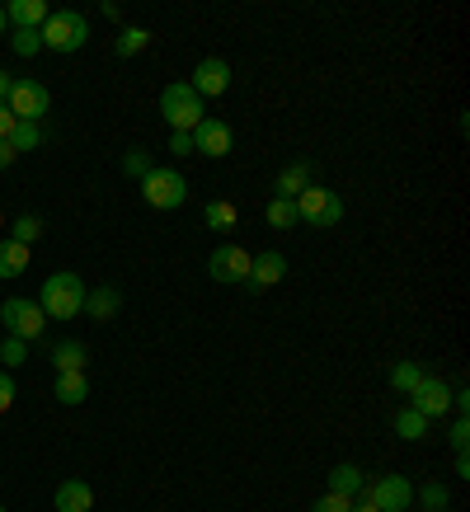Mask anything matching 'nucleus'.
Segmentation results:
<instances>
[{"mask_svg":"<svg viewBox=\"0 0 470 512\" xmlns=\"http://www.w3.org/2000/svg\"><path fill=\"white\" fill-rule=\"evenodd\" d=\"M24 357H29V343L24 339H0V362H5V367H19Z\"/></svg>","mask_w":470,"mask_h":512,"instance_id":"nucleus-31","label":"nucleus"},{"mask_svg":"<svg viewBox=\"0 0 470 512\" xmlns=\"http://www.w3.org/2000/svg\"><path fill=\"white\" fill-rule=\"evenodd\" d=\"M362 498L376 503L381 512H409V503H414V484H409L405 475H376V480H367Z\"/></svg>","mask_w":470,"mask_h":512,"instance_id":"nucleus-8","label":"nucleus"},{"mask_svg":"<svg viewBox=\"0 0 470 512\" xmlns=\"http://www.w3.org/2000/svg\"><path fill=\"white\" fill-rule=\"evenodd\" d=\"M10 404H15V376H10V372H0V414H5Z\"/></svg>","mask_w":470,"mask_h":512,"instance_id":"nucleus-35","label":"nucleus"},{"mask_svg":"<svg viewBox=\"0 0 470 512\" xmlns=\"http://www.w3.org/2000/svg\"><path fill=\"white\" fill-rule=\"evenodd\" d=\"M362 489H367V475H362L353 461H344V466L329 470V494H344V498H358Z\"/></svg>","mask_w":470,"mask_h":512,"instance_id":"nucleus-18","label":"nucleus"},{"mask_svg":"<svg viewBox=\"0 0 470 512\" xmlns=\"http://www.w3.org/2000/svg\"><path fill=\"white\" fill-rule=\"evenodd\" d=\"M395 433L405 437V442H423V437H428V419H423L419 409H400V414H395Z\"/></svg>","mask_w":470,"mask_h":512,"instance_id":"nucleus-22","label":"nucleus"},{"mask_svg":"<svg viewBox=\"0 0 470 512\" xmlns=\"http://www.w3.org/2000/svg\"><path fill=\"white\" fill-rule=\"evenodd\" d=\"M306 188H311V165H287V170L278 174V198L297 202Z\"/></svg>","mask_w":470,"mask_h":512,"instance_id":"nucleus-20","label":"nucleus"},{"mask_svg":"<svg viewBox=\"0 0 470 512\" xmlns=\"http://www.w3.org/2000/svg\"><path fill=\"white\" fill-rule=\"evenodd\" d=\"M15 123H19V118H15V113H10V109H5V104H0V141H10V132H15Z\"/></svg>","mask_w":470,"mask_h":512,"instance_id":"nucleus-37","label":"nucleus"},{"mask_svg":"<svg viewBox=\"0 0 470 512\" xmlns=\"http://www.w3.org/2000/svg\"><path fill=\"white\" fill-rule=\"evenodd\" d=\"M193 90H198V99H221V94L231 90V62H221V57H207V62H198V71H193V80H188Z\"/></svg>","mask_w":470,"mask_h":512,"instance_id":"nucleus-11","label":"nucleus"},{"mask_svg":"<svg viewBox=\"0 0 470 512\" xmlns=\"http://www.w3.org/2000/svg\"><path fill=\"white\" fill-rule=\"evenodd\" d=\"M15 165V146L10 141H0V170H10Z\"/></svg>","mask_w":470,"mask_h":512,"instance_id":"nucleus-38","label":"nucleus"},{"mask_svg":"<svg viewBox=\"0 0 470 512\" xmlns=\"http://www.w3.org/2000/svg\"><path fill=\"white\" fill-rule=\"evenodd\" d=\"M29 259H33L29 245H19V240H0V282L24 278V273H29Z\"/></svg>","mask_w":470,"mask_h":512,"instance_id":"nucleus-14","label":"nucleus"},{"mask_svg":"<svg viewBox=\"0 0 470 512\" xmlns=\"http://www.w3.org/2000/svg\"><path fill=\"white\" fill-rule=\"evenodd\" d=\"M160 118L170 123V132H193V127L207 118V104L198 99V90L193 85H165L160 90Z\"/></svg>","mask_w":470,"mask_h":512,"instance_id":"nucleus-2","label":"nucleus"},{"mask_svg":"<svg viewBox=\"0 0 470 512\" xmlns=\"http://www.w3.org/2000/svg\"><path fill=\"white\" fill-rule=\"evenodd\" d=\"M348 508H353V498H344V494H325L315 503V512H348Z\"/></svg>","mask_w":470,"mask_h":512,"instance_id":"nucleus-34","label":"nucleus"},{"mask_svg":"<svg viewBox=\"0 0 470 512\" xmlns=\"http://www.w3.org/2000/svg\"><path fill=\"white\" fill-rule=\"evenodd\" d=\"M5 109L15 113L19 123H43V113L52 109V94H47V85H38V80H15Z\"/></svg>","mask_w":470,"mask_h":512,"instance_id":"nucleus-7","label":"nucleus"},{"mask_svg":"<svg viewBox=\"0 0 470 512\" xmlns=\"http://www.w3.org/2000/svg\"><path fill=\"white\" fill-rule=\"evenodd\" d=\"M170 151L174 156H188V151H193V137H188V132H170Z\"/></svg>","mask_w":470,"mask_h":512,"instance_id":"nucleus-36","label":"nucleus"},{"mask_svg":"<svg viewBox=\"0 0 470 512\" xmlns=\"http://www.w3.org/2000/svg\"><path fill=\"white\" fill-rule=\"evenodd\" d=\"M0 325L10 329V339L33 343V339H43V334H47V315H43V306H38V301L10 296V301L0 306Z\"/></svg>","mask_w":470,"mask_h":512,"instance_id":"nucleus-4","label":"nucleus"},{"mask_svg":"<svg viewBox=\"0 0 470 512\" xmlns=\"http://www.w3.org/2000/svg\"><path fill=\"white\" fill-rule=\"evenodd\" d=\"M141 198L151 202L156 212H174V207H184L188 198V184L179 170H151L141 179Z\"/></svg>","mask_w":470,"mask_h":512,"instance_id":"nucleus-6","label":"nucleus"},{"mask_svg":"<svg viewBox=\"0 0 470 512\" xmlns=\"http://www.w3.org/2000/svg\"><path fill=\"white\" fill-rule=\"evenodd\" d=\"M297 221H306V226H315V231H329V226H339V221H344V202H339V193L311 184L297 198Z\"/></svg>","mask_w":470,"mask_h":512,"instance_id":"nucleus-5","label":"nucleus"},{"mask_svg":"<svg viewBox=\"0 0 470 512\" xmlns=\"http://www.w3.org/2000/svg\"><path fill=\"white\" fill-rule=\"evenodd\" d=\"M348 512H381V508H376V503H367V498H358V503H353Z\"/></svg>","mask_w":470,"mask_h":512,"instance_id":"nucleus-41","label":"nucleus"},{"mask_svg":"<svg viewBox=\"0 0 470 512\" xmlns=\"http://www.w3.org/2000/svg\"><path fill=\"white\" fill-rule=\"evenodd\" d=\"M123 170L132 174V179H146V174L156 170V165H151V156H146V151H127V156H123Z\"/></svg>","mask_w":470,"mask_h":512,"instance_id":"nucleus-32","label":"nucleus"},{"mask_svg":"<svg viewBox=\"0 0 470 512\" xmlns=\"http://www.w3.org/2000/svg\"><path fill=\"white\" fill-rule=\"evenodd\" d=\"M52 367H57V372H85V343L62 339L52 348Z\"/></svg>","mask_w":470,"mask_h":512,"instance_id":"nucleus-21","label":"nucleus"},{"mask_svg":"<svg viewBox=\"0 0 470 512\" xmlns=\"http://www.w3.org/2000/svg\"><path fill=\"white\" fill-rule=\"evenodd\" d=\"M423 381V367L419 362H395L391 367V386L400 390V395H414V386Z\"/></svg>","mask_w":470,"mask_h":512,"instance_id":"nucleus-25","label":"nucleus"},{"mask_svg":"<svg viewBox=\"0 0 470 512\" xmlns=\"http://www.w3.org/2000/svg\"><path fill=\"white\" fill-rule=\"evenodd\" d=\"M52 503H57V512H90L94 508V489L85 480H66V484H57Z\"/></svg>","mask_w":470,"mask_h":512,"instance_id":"nucleus-15","label":"nucleus"},{"mask_svg":"<svg viewBox=\"0 0 470 512\" xmlns=\"http://www.w3.org/2000/svg\"><path fill=\"white\" fill-rule=\"evenodd\" d=\"M447 442H452V451H466L470 447V419L461 414V419L452 423V433H447Z\"/></svg>","mask_w":470,"mask_h":512,"instance_id":"nucleus-33","label":"nucleus"},{"mask_svg":"<svg viewBox=\"0 0 470 512\" xmlns=\"http://www.w3.org/2000/svg\"><path fill=\"white\" fill-rule=\"evenodd\" d=\"M85 282L76 278V273H52V278L43 282V292H38V306H43L47 320H76L80 311H85Z\"/></svg>","mask_w":470,"mask_h":512,"instance_id":"nucleus-1","label":"nucleus"},{"mask_svg":"<svg viewBox=\"0 0 470 512\" xmlns=\"http://www.w3.org/2000/svg\"><path fill=\"white\" fill-rule=\"evenodd\" d=\"M10 146H15V156H19V151H38V146H43V127H38V123H15Z\"/></svg>","mask_w":470,"mask_h":512,"instance_id":"nucleus-27","label":"nucleus"},{"mask_svg":"<svg viewBox=\"0 0 470 512\" xmlns=\"http://www.w3.org/2000/svg\"><path fill=\"white\" fill-rule=\"evenodd\" d=\"M442 512H452V508H442Z\"/></svg>","mask_w":470,"mask_h":512,"instance_id":"nucleus-43","label":"nucleus"},{"mask_svg":"<svg viewBox=\"0 0 470 512\" xmlns=\"http://www.w3.org/2000/svg\"><path fill=\"white\" fill-rule=\"evenodd\" d=\"M188 137H193V151H198V156H207V160H221L226 151H231V141H235L231 127L217 123V118H203V123L193 127Z\"/></svg>","mask_w":470,"mask_h":512,"instance_id":"nucleus-12","label":"nucleus"},{"mask_svg":"<svg viewBox=\"0 0 470 512\" xmlns=\"http://www.w3.org/2000/svg\"><path fill=\"white\" fill-rule=\"evenodd\" d=\"M287 278V259H282L278 249H264V254H254L250 259V287L254 292H268V287H278Z\"/></svg>","mask_w":470,"mask_h":512,"instance_id":"nucleus-13","label":"nucleus"},{"mask_svg":"<svg viewBox=\"0 0 470 512\" xmlns=\"http://www.w3.org/2000/svg\"><path fill=\"white\" fill-rule=\"evenodd\" d=\"M10 85H15V76H10V71H0V104L10 99Z\"/></svg>","mask_w":470,"mask_h":512,"instance_id":"nucleus-39","label":"nucleus"},{"mask_svg":"<svg viewBox=\"0 0 470 512\" xmlns=\"http://www.w3.org/2000/svg\"><path fill=\"white\" fill-rule=\"evenodd\" d=\"M5 29H10V19H5V5H0V33H5Z\"/></svg>","mask_w":470,"mask_h":512,"instance_id":"nucleus-42","label":"nucleus"},{"mask_svg":"<svg viewBox=\"0 0 470 512\" xmlns=\"http://www.w3.org/2000/svg\"><path fill=\"white\" fill-rule=\"evenodd\" d=\"M456 475H461V480L470 475V456H466V451H456Z\"/></svg>","mask_w":470,"mask_h":512,"instance_id":"nucleus-40","label":"nucleus"},{"mask_svg":"<svg viewBox=\"0 0 470 512\" xmlns=\"http://www.w3.org/2000/svg\"><path fill=\"white\" fill-rule=\"evenodd\" d=\"M250 249L245 245H221L212 249V259H207V273L217 282H226V287H235V282H250Z\"/></svg>","mask_w":470,"mask_h":512,"instance_id":"nucleus-9","label":"nucleus"},{"mask_svg":"<svg viewBox=\"0 0 470 512\" xmlns=\"http://www.w3.org/2000/svg\"><path fill=\"white\" fill-rule=\"evenodd\" d=\"M38 235H43V221H38V217H19V221H15V235H10V240H19V245L33 249V240H38Z\"/></svg>","mask_w":470,"mask_h":512,"instance_id":"nucleus-30","label":"nucleus"},{"mask_svg":"<svg viewBox=\"0 0 470 512\" xmlns=\"http://www.w3.org/2000/svg\"><path fill=\"white\" fill-rule=\"evenodd\" d=\"M146 43H151V33L141 29V24H127V29L118 33L113 52H118V57H137V52H146Z\"/></svg>","mask_w":470,"mask_h":512,"instance_id":"nucleus-24","label":"nucleus"},{"mask_svg":"<svg viewBox=\"0 0 470 512\" xmlns=\"http://www.w3.org/2000/svg\"><path fill=\"white\" fill-rule=\"evenodd\" d=\"M38 38H43V47H52V52H76V47H85V38H90V24H85L80 10H52L47 24L38 29Z\"/></svg>","mask_w":470,"mask_h":512,"instance_id":"nucleus-3","label":"nucleus"},{"mask_svg":"<svg viewBox=\"0 0 470 512\" xmlns=\"http://www.w3.org/2000/svg\"><path fill=\"white\" fill-rule=\"evenodd\" d=\"M419 503H423L428 512H442V508H447V484H442V480H428V484L419 489Z\"/></svg>","mask_w":470,"mask_h":512,"instance_id":"nucleus-28","label":"nucleus"},{"mask_svg":"<svg viewBox=\"0 0 470 512\" xmlns=\"http://www.w3.org/2000/svg\"><path fill=\"white\" fill-rule=\"evenodd\" d=\"M47 15H52V10H47L43 0H10V5H5V19H10L15 29H43Z\"/></svg>","mask_w":470,"mask_h":512,"instance_id":"nucleus-16","label":"nucleus"},{"mask_svg":"<svg viewBox=\"0 0 470 512\" xmlns=\"http://www.w3.org/2000/svg\"><path fill=\"white\" fill-rule=\"evenodd\" d=\"M52 395H57L62 404H85L90 400V381H85V372H57Z\"/></svg>","mask_w":470,"mask_h":512,"instance_id":"nucleus-19","label":"nucleus"},{"mask_svg":"<svg viewBox=\"0 0 470 512\" xmlns=\"http://www.w3.org/2000/svg\"><path fill=\"white\" fill-rule=\"evenodd\" d=\"M10 47H15L19 57H33V52L43 47V38H38V29H15L10 33Z\"/></svg>","mask_w":470,"mask_h":512,"instance_id":"nucleus-29","label":"nucleus"},{"mask_svg":"<svg viewBox=\"0 0 470 512\" xmlns=\"http://www.w3.org/2000/svg\"><path fill=\"white\" fill-rule=\"evenodd\" d=\"M207 231H231L235 221H240V212H235V202H207Z\"/></svg>","mask_w":470,"mask_h":512,"instance_id":"nucleus-26","label":"nucleus"},{"mask_svg":"<svg viewBox=\"0 0 470 512\" xmlns=\"http://www.w3.org/2000/svg\"><path fill=\"white\" fill-rule=\"evenodd\" d=\"M0 512H5V508H0Z\"/></svg>","mask_w":470,"mask_h":512,"instance_id":"nucleus-44","label":"nucleus"},{"mask_svg":"<svg viewBox=\"0 0 470 512\" xmlns=\"http://www.w3.org/2000/svg\"><path fill=\"white\" fill-rule=\"evenodd\" d=\"M409 409H419L423 419H442L452 409V386L438 381V376H423L419 386H414V395H409Z\"/></svg>","mask_w":470,"mask_h":512,"instance_id":"nucleus-10","label":"nucleus"},{"mask_svg":"<svg viewBox=\"0 0 470 512\" xmlns=\"http://www.w3.org/2000/svg\"><path fill=\"white\" fill-rule=\"evenodd\" d=\"M118 306H123V292H118V287H90V292H85V311H90L99 325H104V320H113V315H118Z\"/></svg>","mask_w":470,"mask_h":512,"instance_id":"nucleus-17","label":"nucleus"},{"mask_svg":"<svg viewBox=\"0 0 470 512\" xmlns=\"http://www.w3.org/2000/svg\"><path fill=\"white\" fill-rule=\"evenodd\" d=\"M264 221L273 226V231H292V226H297V202L273 198V202L264 207Z\"/></svg>","mask_w":470,"mask_h":512,"instance_id":"nucleus-23","label":"nucleus"}]
</instances>
